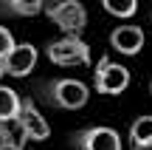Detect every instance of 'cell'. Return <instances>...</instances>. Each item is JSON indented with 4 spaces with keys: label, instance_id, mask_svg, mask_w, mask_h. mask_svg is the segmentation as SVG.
I'll use <instances>...</instances> for the list:
<instances>
[{
    "label": "cell",
    "instance_id": "14",
    "mask_svg": "<svg viewBox=\"0 0 152 150\" xmlns=\"http://www.w3.org/2000/svg\"><path fill=\"white\" fill-rule=\"evenodd\" d=\"M14 45H17V43H14V37H11V31L0 26V57H3L6 51H11Z\"/></svg>",
    "mask_w": 152,
    "mask_h": 150
},
{
    "label": "cell",
    "instance_id": "5",
    "mask_svg": "<svg viewBox=\"0 0 152 150\" xmlns=\"http://www.w3.org/2000/svg\"><path fill=\"white\" fill-rule=\"evenodd\" d=\"M39 51L31 43H17L11 51L0 57V79L3 77H28L37 68Z\"/></svg>",
    "mask_w": 152,
    "mask_h": 150
},
{
    "label": "cell",
    "instance_id": "3",
    "mask_svg": "<svg viewBox=\"0 0 152 150\" xmlns=\"http://www.w3.org/2000/svg\"><path fill=\"white\" fill-rule=\"evenodd\" d=\"M45 14L65 34H82L87 28V9L79 0H48Z\"/></svg>",
    "mask_w": 152,
    "mask_h": 150
},
{
    "label": "cell",
    "instance_id": "1",
    "mask_svg": "<svg viewBox=\"0 0 152 150\" xmlns=\"http://www.w3.org/2000/svg\"><path fill=\"white\" fill-rule=\"evenodd\" d=\"M130 82H132V74H130V68H127V65L110 60L107 54L99 57L96 68H93V88H96L99 94H104V96H118V94H124V91L130 88Z\"/></svg>",
    "mask_w": 152,
    "mask_h": 150
},
{
    "label": "cell",
    "instance_id": "13",
    "mask_svg": "<svg viewBox=\"0 0 152 150\" xmlns=\"http://www.w3.org/2000/svg\"><path fill=\"white\" fill-rule=\"evenodd\" d=\"M9 125L11 122H0V150H26L20 142L14 139V133H11Z\"/></svg>",
    "mask_w": 152,
    "mask_h": 150
},
{
    "label": "cell",
    "instance_id": "4",
    "mask_svg": "<svg viewBox=\"0 0 152 150\" xmlns=\"http://www.w3.org/2000/svg\"><path fill=\"white\" fill-rule=\"evenodd\" d=\"M90 99V88L82 79H54L48 85V102L59 111H79Z\"/></svg>",
    "mask_w": 152,
    "mask_h": 150
},
{
    "label": "cell",
    "instance_id": "15",
    "mask_svg": "<svg viewBox=\"0 0 152 150\" xmlns=\"http://www.w3.org/2000/svg\"><path fill=\"white\" fill-rule=\"evenodd\" d=\"M149 94H152V79H149Z\"/></svg>",
    "mask_w": 152,
    "mask_h": 150
},
{
    "label": "cell",
    "instance_id": "2",
    "mask_svg": "<svg viewBox=\"0 0 152 150\" xmlns=\"http://www.w3.org/2000/svg\"><path fill=\"white\" fill-rule=\"evenodd\" d=\"M45 57L54 65L71 68V65H90V45L79 34H62L59 40H51L45 45Z\"/></svg>",
    "mask_w": 152,
    "mask_h": 150
},
{
    "label": "cell",
    "instance_id": "11",
    "mask_svg": "<svg viewBox=\"0 0 152 150\" xmlns=\"http://www.w3.org/2000/svg\"><path fill=\"white\" fill-rule=\"evenodd\" d=\"M48 0H6V9L17 17H34L39 11H45Z\"/></svg>",
    "mask_w": 152,
    "mask_h": 150
},
{
    "label": "cell",
    "instance_id": "9",
    "mask_svg": "<svg viewBox=\"0 0 152 150\" xmlns=\"http://www.w3.org/2000/svg\"><path fill=\"white\" fill-rule=\"evenodd\" d=\"M130 150H152V116H138L130 125Z\"/></svg>",
    "mask_w": 152,
    "mask_h": 150
},
{
    "label": "cell",
    "instance_id": "7",
    "mask_svg": "<svg viewBox=\"0 0 152 150\" xmlns=\"http://www.w3.org/2000/svg\"><path fill=\"white\" fill-rule=\"evenodd\" d=\"M17 128H20L23 139L26 142H45L51 136V128L45 122V116L39 113V108L34 105L31 96H23V108H20V116H17Z\"/></svg>",
    "mask_w": 152,
    "mask_h": 150
},
{
    "label": "cell",
    "instance_id": "6",
    "mask_svg": "<svg viewBox=\"0 0 152 150\" xmlns=\"http://www.w3.org/2000/svg\"><path fill=\"white\" fill-rule=\"evenodd\" d=\"M71 145L76 150H121V136L118 130L107 128V125H93V128L76 130Z\"/></svg>",
    "mask_w": 152,
    "mask_h": 150
},
{
    "label": "cell",
    "instance_id": "12",
    "mask_svg": "<svg viewBox=\"0 0 152 150\" xmlns=\"http://www.w3.org/2000/svg\"><path fill=\"white\" fill-rule=\"evenodd\" d=\"M102 6L107 14L118 17V20H127L138 11V0H102Z\"/></svg>",
    "mask_w": 152,
    "mask_h": 150
},
{
    "label": "cell",
    "instance_id": "10",
    "mask_svg": "<svg viewBox=\"0 0 152 150\" xmlns=\"http://www.w3.org/2000/svg\"><path fill=\"white\" fill-rule=\"evenodd\" d=\"M23 108V96L9 85H0V122H17Z\"/></svg>",
    "mask_w": 152,
    "mask_h": 150
},
{
    "label": "cell",
    "instance_id": "8",
    "mask_svg": "<svg viewBox=\"0 0 152 150\" xmlns=\"http://www.w3.org/2000/svg\"><path fill=\"white\" fill-rule=\"evenodd\" d=\"M110 45H113V51H118V54H124V57H135V54H141V48L147 45V34H144L141 26H132V23L115 26L113 31H110Z\"/></svg>",
    "mask_w": 152,
    "mask_h": 150
}]
</instances>
